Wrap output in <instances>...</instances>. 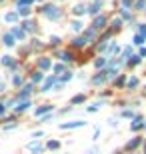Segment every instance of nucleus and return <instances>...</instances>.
I'll return each mask as SVG.
<instances>
[{"label": "nucleus", "mask_w": 146, "mask_h": 154, "mask_svg": "<svg viewBox=\"0 0 146 154\" xmlns=\"http://www.w3.org/2000/svg\"><path fill=\"white\" fill-rule=\"evenodd\" d=\"M42 14H44L48 20H58V18H60V10H58L54 4H46V6H42Z\"/></svg>", "instance_id": "obj_1"}, {"label": "nucleus", "mask_w": 146, "mask_h": 154, "mask_svg": "<svg viewBox=\"0 0 146 154\" xmlns=\"http://www.w3.org/2000/svg\"><path fill=\"white\" fill-rule=\"evenodd\" d=\"M10 34L14 36V38H18V40H24V38H26V30H24V28H20V26H12Z\"/></svg>", "instance_id": "obj_2"}, {"label": "nucleus", "mask_w": 146, "mask_h": 154, "mask_svg": "<svg viewBox=\"0 0 146 154\" xmlns=\"http://www.w3.org/2000/svg\"><path fill=\"white\" fill-rule=\"evenodd\" d=\"M80 126H84V122H82V120H74V122H64V124H60V128H62V130H70V128H80Z\"/></svg>", "instance_id": "obj_3"}, {"label": "nucleus", "mask_w": 146, "mask_h": 154, "mask_svg": "<svg viewBox=\"0 0 146 154\" xmlns=\"http://www.w3.org/2000/svg\"><path fill=\"white\" fill-rule=\"evenodd\" d=\"M30 92H32V82H28V84H24V86H22V92L18 94V98H20V100H24L26 96H30Z\"/></svg>", "instance_id": "obj_4"}, {"label": "nucleus", "mask_w": 146, "mask_h": 154, "mask_svg": "<svg viewBox=\"0 0 146 154\" xmlns=\"http://www.w3.org/2000/svg\"><path fill=\"white\" fill-rule=\"evenodd\" d=\"M2 64H4V66H8L10 70H16V66H18V64H16V62H14V60H12L8 54H4V56H2Z\"/></svg>", "instance_id": "obj_5"}, {"label": "nucleus", "mask_w": 146, "mask_h": 154, "mask_svg": "<svg viewBox=\"0 0 146 154\" xmlns=\"http://www.w3.org/2000/svg\"><path fill=\"white\" fill-rule=\"evenodd\" d=\"M104 24H106V18H104V16H98V18L94 20V24H92V30H102Z\"/></svg>", "instance_id": "obj_6"}, {"label": "nucleus", "mask_w": 146, "mask_h": 154, "mask_svg": "<svg viewBox=\"0 0 146 154\" xmlns=\"http://www.w3.org/2000/svg\"><path fill=\"white\" fill-rule=\"evenodd\" d=\"M106 80H108V74H106V72H100L98 76L92 78V84H96V86H98V84H104Z\"/></svg>", "instance_id": "obj_7"}, {"label": "nucleus", "mask_w": 146, "mask_h": 154, "mask_svg": "<svg viewBox=\"0 0 146 154\" xmlns=\"http://www.w3.org/2000/svg\"><path fill=\"white\" fill-rule=\"evenodd\" d=\"M54 84H56V78H54V76L46 78V82L42 84V92H48V90H50V88L54 86Z\"/></svg>", "instance_id": "obj_8"}, {"label": "nucleus", "mask_w": 146, "mask_h": 154, "mask_svg": "<svg viewBox=\"0 0 146 154\" xmlns=\"http://www.w3.org/2000/svg\"><path fill=\"white\" fill-rule=\"evenodd\" d=\"M2 42L6 44V46H14V44H16V38L8 32V34H4V36H2Z\"/></svg>", "instance_id": "obj_9"}, {"label": "nucleus", "mask_w": 146, "mask_h": 154, "mask_svg": "<svg viewBox=\"0 0 146 154\" xmlns=\"http://www.w3.org/2000/svg\"><path fill=\"white\" fill-rule=\"evenodd\" d=\"M50 66H52L50 58H40V60H38V68H40V70H48Z\"/></svg>", "instance_id": "obj_10"}, {"label": "nucleus", "mask_w": 146, "mask_h": 154, "mask_svg": "<svg viewBox=\"0 0 146 154\" xmlns=\"http://www.w3.org/2000/svg\"><path fill=\"white\" fill-rule=\"evenodd\" d=\"M18 16H20L18 12H8V14L4 16V20H6V22H10V24H14V22L18 20Z\"/></svg>", "instance_id": "obj_11"}, {"label": "nucleus", "mask_w": 146, "mask_h": 154, "mask_svg": "<svg viewBox=\"0 0 146 154\" xmlns=\"http://www.w3.org/2000/svg\"><path fill=\"white\" fill-rule=\"evenodd\" d=\"M28 108H30V100H22L14 110H16V112H24V110H28Z\"/></svg>", "instance_id": "obj_12"}, {"label": "nucleus", "mask_w": 146, "mask_h": 154, "mask_svg": "<svg viewBox=\"0 0 146 154\" xmlns=\"http://www.w3.org/2000/svg\"><path fill=\"white\" fill-rule=\"evenodd\" d=\"M22 28L26 30V32H34V30H36V24H34L32 20H26V22L22 24Z\"/></svg>", "instance_id": "obj_13"}, {"label": "nucleus", "mask_w": 146, "mask_h": 154, "mask_svg": "<svg viewBox=\"0 0 146 154\" xmlns=\"http://www.w3.org/2000/svg\"><path fill=\"white\" fill-rule=\"evenodd\" d=\"M86 42H88V40H86V36H80V38H74L72 46H76V48H82V46H84Z\"/></svg>", "instance_id": "obj_14"}, {"label": "nucleus", "mask_w": 146, "mask_h": 154, "mask_svg": "<svg viewBox=\"0 0 146 154\" xmlns=\"http://www.w3.org/2000/svg\"><path fill=\"white\" fill-rule=\"evenodd\" d=\"M102 8V0H96L92 6H90V14H98V10Z\"/></svg>", "instance_id": "obj_15"}, {"label": "nucleus", "mask_w": 146, "mask_h": 154, "mask_svg": "<svg viewBox=\"0 0 146 154\" xmlns=\"http://www.w3.org/2000/svg\"><path fill=\"white\" fill-rule=\"evenodd\" d=\"M28 150H30V152H34V154H38L40 150H42V146H40L38 142H32V144H28Z\"/></svg>", "instance_id": "obj_16"}, {"label": "nucleus", "mask_w": 146, "mask_h": 154, "mask_svg": "<svg viewBox=\"0 0 146 154\" xmlns=\"http://www.w3.org/2000/svg\"><path fill=\"white\" fill-rule=\"evenodd\" d=\"M74 14H76V16H80V14H84V12H86V6H84V4H76V6H74Z\"/></svg>", "instance_id": "obj_17"}, {"label": "nucleus", "mask_w": 146, "mask_h": 154, "mask_svg": "<svg viewBox=\"0 0 146 154\" xmlns=\"http://www.w3.org/2000/svg\"><path fill=\"white\" fill-rule=\"evenodd\" d=\"M18 14L20 16H30V6H18Z\"/></svg>", "instance_id": "obj_18"}, {"label": "nucleus", "mask_w": 146, "mask_h": 154, "mask_svg": "<svg viewBox=\"0 0 146 154\" xmlns=\"http://www.w3.org/2000/svg\"><path fill=\"white\" fill-rule=\"evenodd\" d=\"M144 124H146V122H142V118H136L134 124H132V130H140V128H142Z\"/></svg>", "instance_id": "obj_19"}, {"label": "nucleus", "mask_w": 146, "mask_h": 154, "mask_svg": "<svg viewBox=\"0 0 146 154\" xmlns=\"http://www.w3.org/2000/svg\"><path fill=\"white\" fill-rule=\"evenodd\" d=\"M46 148H48V150H56V148H60V142H58V140H50V142L46 144Z\"/></svg>", "instance_id": "obj_20"}, {"label": "nucleus", "mask_w": 146, "mask_h": 154, "mask_svg": "<svg viewBox=\"0 0 146 154\" xmlns=\"http://www.w3.org/2000/svg\"><path fill=\"white\" fill-rule=\"evenodd\" d=\"M138 144H140V138H134V140H130V142L126 144V148H128V150H134Z\"/></svg>", "instance_id": "obj_21"}, {"label": "nucleus", "mask_w": 146, "mask_h": 154, "mask_svg": "<svg viewBox=\"0 0 146 154\" xmlns=\"http://www.w3.org/2000/svg\"><path fill=\"white\" fill-rule=\"evenodd\" d=\"M54 72H56V74H64V72H66V66L64 64H56L54 66Z\"/></svg>", "instance_id": "obj_22"}, {"label": "nucleus", "mask_w": 146, "mask_h": 154, "mask_svg": "<svg viewBox=\"0 0 146 154\" xmlns=\"http://www.w3.org/2000/svg\"><path fill=\"white\" fill-rule=\"evenodd\" d=\"M50 110H52V106H42V108L36 110V116H42L44 112H50Z\"/></svg>", "instance_id": "obj_23"}, {"label": "nucleus", "mask_w": 146, "mask_h": 154, "mask_svg": "<svg viewBox=\"0 0 146 154\" xmlns=\"http://www.w3.org/2000/svg\"><path fill=\"white\" fill-rule=\"evenodd\" d=\"M60 58H62V60H64V62H70V60H72V54H70V52H60Z\"/></svg>", "instance_id": "obj_24"}, {"label": "nucleus", "mask_w": 146, "mask_h": 154, "mask_svg": "<svg viewBox=\"0 0 146 154\" xmlns=\"http://www.w3.org/2000/svg\"><path fill=\"white\" fill-rule=\"evenodd\" d=\"M134 44H138V46H140V44H144V36L136 34V36H134Z\"/></svg>", "instance_id": "obj_25"}, {"label": "nucleus", "mask_w": 146, "mask_h": 154, "mask_svg": "<svg viewBox=\"0 0 146 154\" xmlns=\"http://www.w3.org/2000/svg\"><path fill=\"white\" fill-rule=\"evenodd\" d=\"M42 80V72H34L32 74V82H40Z\"/></svg>", "instance_id": "obj_26"}, {"label": "nucleus", "mask_w": 146, "mask_h": 154, "mask_svg": "<svg viewBox=\"0 0 146 154\" xmlns=\"http://www.w3.org/2000/svg\"><path fill=\"white\" fill-rule=\"evenodd\" d=\"M80 102H84V96H82V94H78V96L72 98V104H80Z\"/></svg>", "instance_id": "obj_27"}, {"label": "nucleus", "mask_w": 146, "mask_h": 154, "mask_svg": "<svg viewBox=\"0 0 146 154\" xmlns=\"http://www.w3.org/2000/svg\"><path fill=\"white\" fill-rule=\"evenodd\" d=\"M94 64H96V68H102V66L106 64V58H98V60H96Z\"/></svg>", "instance_id": "obj_28"}, {"label": "nucleus", "mask_w": 146, "mask_h": 154, "mask_svg": "<svg viewBox=\"0 0 146 154\" xmlns=\"http://www.w3.org/2000/svg\"><path fill=\"white\" fill-rule=\"evenodd\" d=\"M34 0H18V6H30Z\"/></svg>", "instance_id": "obj_29"}, {"label": "nucleus", "mask_w": 146, "mask_h": 154, "mask_svg": "<svg viewBox=\"0 0 146 154\" xmlns=\"http://www.w3.org/2000/svg\"><path fill=\"white\" fill-rule=\"evenodd\" d=\"M72 30H76V32L82 30V24H80V22H72Z\"/></svg>", "instance_id": "obj_30"}, {"label": "nucleus", "mask_w": 146, "mask_h": 154, "mask_svg": "<svg viewBox=\"0 0 146 154\" xmlns=\"http://www.w3.org/2000/svg\"><path fill=\"white\" fill-rule=\"evenodd\" d=\"M128 86H130V88L138 86V80H136V78H130V80H128Z\"/></svg>", "instance_id": "obj_31"}, {"label": "nucleus", "mask_w": 146, "mask_h": 154, "mask_svg": "<svg viewBox=\"0 0 146 154\" xmlns=\"http://www.w3.org/2000/svg\"><path fill=\"white\" fill-rule=\"evenodd\" d=\"M12 82H14V86H20V84H22V78H20V76H14Z\"/></svg>", "instance_id": "obj_32"}, {"label": "nucleus", "mask_w": 146, "mask_h": 154, "mask_svg": "<svg viewBox=\"0 0 146 154\" xmlns=\"http://www.w3.org/2000/svg\"><path fill=\"white\" fill-rule=\"evenodd\" d=\"M112 28L116 30V28H120V18H116V20H112Z\"/></svg>", "instance_id": "obj_33"}, {"label": "nucleus", "mask_w": 146, "mask_h": 154, "mask_svg": "<svg viewBox=\"0 0 146 154\" xmlns=\"http://www.w3.org/2000/svg\"><path fill=\"white\" fill-rule=\"evenodd\" d=\"M138 34H140V36H144V38H146V24H142V26H140V32H138Z\"/></svg>", "instance_id": "obj_34"}, {"label": "nucleus", "mask_w": 146, "mask_h": 154, "mask_svg": "<svg viewBox=\"0 0 146 154\" xmlns=\"http://www.w3.org/2000/svg\"><path fill=\"white\" fill-rule=\"evenodd\" d=\"M114 52H118V46H116V44H112V46H110V50H108V54H114Z\"/></svg>", "instance_id": "obj_35"}, {"label": "nucleus", "mask_w": 146, "mask_h": 154, "mask_svg": "<svg viewBox=\"0 0 146 154\" xmlns=\"http://www.w3.org/2000/svg\"><path fill=\"white\" fill-rule=\"evenodd\" d=\"M144 6H146L144 0H138V2H136V8H144Z\"/></svg>", "instance_id": "obj_36"}, {"label": "nucleus", "mask_w": 146, "mask_h": 154, "mask_svg": "<svg viewBox=\"0 0 146 154\" xmlns=\"http://www.w3.org/2000/svg\"><path fill=\"white\" fill-rule=\"evenodd\" d=\"M138 62H140V58H138V56H134V58L130 60V64H138Z\"/></svg>", "instance_id": "obj_37"}, {"label": "nucleus", "mask_w": 146, "mask_h": 154, "mask_svg": "<svg viewBox=\"0 0 146 154\" xmlns=\"http://www.w3.org/2000/svg\"><path fill=\"white\" fill-rule=\"evenodd\" d=\"M4 110H6V104H0V116L4 114Z\"/></svg>", "instance_id": "obj_38"}, {"label": "nucleus", "mask_w": 146, "mask_h": 154, "mask_svg": "<svg viewBox=\"0 0 146 154\" xmlns=\"http://www.w3.org/2000/svg\"><path fill=\"white\" fill-rule=\"evenodd\" d=\"M2 90H4V82L0 80V92H2Z\"/></svg>", "instance_id": "obj_39"}, {"label": "nucleus", "mask_w": 146, "mask_h": 154, "mask_svg": "<svg viewBox=\"0 0 146 154\" xmlns=\"http://www.w3.org/2000/svg\"><path fill=\"white\" fill-rule=\"evenodd\" d=\"M0 2H4V0H0Z\"/></svg>", "instance_id": "obj_40"}]
</instances>
